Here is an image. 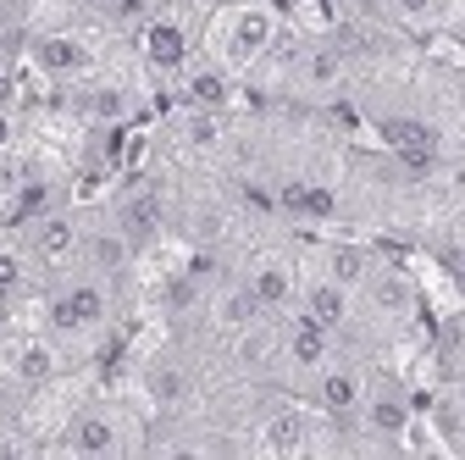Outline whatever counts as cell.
<instances>
[{"instance_id": "6da1fadb", "label": "cell", "mask_w": 465, "mask_h": 460, "mask_svg": "<svg viewBox=\"0 0 465 460\" xmlns=\"http://www.w3.org/2000/svg\"><path fill=\"white\" fill-rule=\"evenodd\" d=\"M272 45H277V12L266 0H239L211 23V55L227 73H250L255 62L272 55Z\"/></svg>"}, {"instance_id": "7a4b0ae2", "label": "cell", "mask_w": 465, "mask_h": 460, "mask_svg": "<svg viewBox=\"0 0 465 460\" xmlns=\"http://www.w3.org/2000/svg\"><path fill=\"white\" fill-rule=\"evenodd\" d=\"M62 449L84 455V460H100V455H123L128 449V427H123V411H105V405H89L67 422L62 433Z\"/></svg>"}, {"instance_id": "3957f363", "label": "cell", "mask_w": 465, "mask_h": 460, "mask_svg": "<svg viewBox=\"0 0 465 460\" xmlns=\"http://www.w3.org/2000/svg\"><path fill=\"white\" fill-rule=\"evenodd\" d=\"M139 50H144V62L155 73H183L189 67V50H194V34L183 17H172V12H150L139 23Z\"/></svg>"}, {"instance_id": "277c9868", "label": "cell", "mask_w": 465, "mask_h": 460, "mask_svg": "<svg viewBox=\"0 0 465 460\" xmlns=\"http://www.w3.org/2000/svg\"><path fill=\"white\" fill-rule=\"evenodd\" d=\"M105 316H111V300H105L100 277L67 283V289L50 300V327L55 333H94V327H105Z\"/></svg>"}, {"instance_id": "5b68a950", "label": "cell", "mask_w": 465, "mask_h": 460, "mask_svg": "<svg viewBox=\"0 0 465 460\" xmlns=\"http://www.w3.org/2000/svg\"><path fill=\"white\" fill-rule=\"evenodd\" d=\"M277 350H282V361L294 372H322L332 361V327H322L311 311H300L294 322L277 333Z\"/></svg>"}, {"instance_id": "8992f818", "label": "cell", "mask_w": 465, "mask_h": 460, "mask_svg": "<svg viewBox=\"0 0 465 460\" xmlns=\"http://www.w3.org/2000/svg\"><path fill=\"white\" fill-rule=\"evenodd\" d=\"M377 134H382V145H388L404 166H411V172H427V166L438 161V128H427L421 117H382Z\"/></svg>"}, {"instance_id": "52a82bcc", "label": "cell", "mask_w": 465, "mask_h": 460, "mask_svg": "<svg viewBox=\"0 0 465 460\" xmlns=\"http://www.w3.org/2000/svg\"><path fill=\"white\" fill-rule=\"evenodd\" d=\"M244 283H250V295L266 311H288V305H294V295H300V272H294V261H288V255H255L250 272H244Z\"/></svg>"}, {"instance_id": "ba28073f", "label": "cell", "mask_w": 465, "mask_h": 460, "mask_svg": "<svg viewBox=\"0 0 465 460\" xmlns=\"http://www.w3.org/2000/svg\"><path fill=\"white\" fill-rule=\"evenodd\" d=\"M361 399H366V372L349 366V361H327L316 372V405L327 416H361Z\"/></svg>"}, {"instance_id": "9c48e42d", "label": "cell", "mask_w": 465, "mask_h": 460, "mask_svg": "<svg viewBox=\"0 0 465 460\" xmlns=\"http://www.w3.org/2000/svg\"><path fill=\"white\" fill-rule=\"evenodd\" d=\"M34 67L45 78H84L94 67V50L78 34H39L34 39Z\"/></svg>"}, {"instance_id": "30bf717a", "label": "cell", "mask_w": 465, "mask_h": 460, "mask_svg": "<svg viewBox=\"0 0 465 460\" xmlns=\"http://www.w3.org/2000/svg\"><path fill=\"white\" fill-rule=\"evenodd\" d=\"M28 250L39 261H50V266H62V261H73L84 250V234H78V222L67 211H45V216L28 222Z\"/></svg>"}, {"instance_id": "8fae6325", "label": "cell", "mask_w": 465, "mask_h": 460, "mask_svg": "<svg viewBox=\"0 0 465 460\" xmlns=\"http://www.w3.org/2000/svg\"><path fill=\"white\" fill-rule=\"evenodd\" d=\"M361 416H366V427L377 433V438H393L399 444V433L411 427V399H404V388L399 383H377V388H366V399H361Z\"/></svg>"}, {"instance_id": "7c38bea8", "label": "cell", "mask_w": 465, "mask_h": 460, "mask_svg": "<svg viewBox=\"0 0 465 460\" xmlns=\"http://www.w3.org/2000/svg\"><path fill=\"white\" fill-rule=\"evenodd\" d=\"M6 372H12V383H23V388H45L55 372H62V355H55L50 338H17L12 350H6Z\"/></svg>"}, {"instance_id": "4fadbf2b", "label": "cell", "mask_w": 465, "mask_h": 460, "mask_svg": "<svg viewBox=\"0 0 465 460\" xmlns=\"http://www.w3.org/2000/svg\"><path fill=\"white\" fill-rule=\"evenodd\" d=\"M255 449H261V455H300V449H311V416H305L300 405L272 411V416L261 422V433H255Z\"/></svg>"}, {"instance_id": "5bb4252c", "label": "cell", "mask_w": 465, "mask_h": 460, "mask_svg": "<svg viewBox=\"0 0 465 460\" xmlns=\"http://www.w3.org/2000/svg\"><path fill=\"white\" fill-rule=\"evenodd\" d=\"M366 289V300L382 311V316H411L416 311V283L404 277L399 266H371V277L361 283Z\"/></svg>"}, {"instance_id": "9a60e30c", "label": "cell", "mask_w": 465, "mask_h": 460, "mask_svg": "<svg viewBox=\"0 0 465 460\" xmlns=\"http://www.w3.org/2000/svg\"><path fill=\"white\" fill-rule=\"evenodd\" d=\"M277 205L288 216H300V222H332L338 216V195L327 184H305V178H288L277 189Z\"/></svg>"}, {"instance_id": "2e32d148", "label": "cell", "mask_w": 465, "mask_h": 460, "mask_svg": "<svg viewBox=\"0 0 465 460\" xmlns=\"http://www.w3.org/2000/svg\"><path fill=\"white\" fill-rule=\"evenodd\" d=\"M183 100L194 111H227L232 105V73L205 62V67H183Z\"/></svg>"}, {"instance_id": "e0dca14e", "label": "cell", "mask_w": 465, "mask_h": 460, "mask_svg": "<svg viewBox=\"0 0 465 460\" xmlns=\"http://www.w3.org/2000/svg\"><path fill=\"white\" fill-rule=\"evenodd\" d=\"M349 295H355V289H343L338 277H327V272H322V277H311V283H305V311H311L322 327H332V333H338V327L349 322Z\"/></svg>"}, {"instance_id": "ac0fdd59", "label": "cell", "mask_w": 465, "mask_h": 460, "mask_svg": "<svg viewBox=\"0 0 465 460\" xmlns=\"http://www.w3.org/2000/svg\"><path fill=\"white\" fill-rule=\"evenodd\" d=\"M116 227H123L134 245L155 239V234H161V195H150V189L123 195V205H116Z\"/></svg>"}, {"instance_id": "d6986e66", "label": "cell", "mask_w": 465, "mask_h": 460, "mask_svg": "<svg viewBox=\"0 0 465 460\" xmlns=\"http://www.w3.org/2000/svg\"><path fill=\"white\" fill-rule=\"evenodd\" d=\"M266 316V305L250 295V283H227V289L216 295V305H211V322L222 327V333H239V327H250V322H261Z\"/></svg>"}, {"instance_id": "ffe728a7", "label": "cell", "mask_w": 465, "mask_h": 460, "mask_svg": "<svg viewBox=\"0 0 465 460\" xmlns=\"http://www.w3.org/2000/svg\"><path fill=\"white\" fill-rule=\"evenodd\" d=\"M84 255L94 261V272H123L134 261V239L123 227H100V234H84Z\"/></svg>"}, {"instance_id": "44dd1931", "label": "cell", "mask_w": 465, "mask_h": 460, "mask_svg": "<svg viewBox=\"0 0 465 460\" xmlns=\"http://www.w3.org/2000/svg\"><path fill=\"white\" fill-rule=\"evenodd\" d=\"M371 266H377V255L366 245H332L327 250V277H338L343 289H361V283L371 277Z\"/></svg>"}, {"instance_id": "7402d4cb", "label": "cell", "mask_w": 465, "mask_h": 460, "mask_svg": "<svg viewBox=\"0 0 465 460\" xmlns=\"http://www.w3.org/2000/svg\"><path fill=\"white\" fill-rule=\"evenodd\" d=\"M150 394H155V405H183L189 399V372L178 361H155L150 366Z\"/></svg>"}, {"instance_id": "603a6c76", "label": "cell", "mask_w": 465, "mask_h": 460, "mask_svg": "<svg viewBox=\"0 0 465 460\" xmlns=\"http://www.w3.org/2000/svg\"><path fill=\"white\" fill-rule=\"evenodd\" d=\"M23 283H28V261H23V250L0 245V300H12Z\"/></svg>"}, {"instance_id": "cb8c5ba5", "label": "cell", "mask_w": 465, "mask_h": 460, "mask_svg": "<svg viewBox=\"0 0 465 460\" xmlns=\"http://www.w3.org/2000/svg\"><path fill=\"white\" fill-rule=\"evenodd\" d=\"M393 6V17L399 23H411V28H432L438 23V12H443V0H388Z\"/></svg>"}, {"instance_id": "d4e9b609", "label": "cell", "mask_w": 465, "mask_h": 460, "mask_svg": "<svg viewBox=\"0 0 465 460\" xmlns=\"http://www.w3.org/2000/svg\"><path fill=\"white\" fill-rule=\"evenodd\" d=\"M84 105H89V117H100V123H123L128 117V95L123 89H94Z\"/></svg>"}, {"instance_id": "484cf974", "label": "cell", "mask_w": 465, "mask_h": 460, "mask_svg": "<svg viewBox=\"0 0 465 460\" xmlns=\"http://www.w3.org/2000/svg\"><path fill=\"white\" fill-rule=\"evenodd\" d=\"M216 139H222V111H194V105H189V145L205 150V145H216Z\"/></svg>"}, {"instance_id": "4316f807", "label": "cell", "mask_w": 465, "mask_h": 460, "mask_svg": "<svg viewBox=\"0 0 465 460\" xmlns=\"http://www.w3.org/2000/svg\"><path fill=\"white\" fill-rule=\"evenodd\" d=\"M305 78H311L316 89L338 84V78H343V55H338V50H316V55H311V67H305Z\"/></svg>"}, {"instance_id": "83f0119b", "label": "cell", "mask_w": 465, "mask_h": 460, "mask_svg": "<svg viewBox=\"0 0 465 460\" xmlns=\"http://www.w3.org/2000/svg\"><path fill=\"white\" fill-rule=\"evenodd\" d=\"M45 211H50V184H23L12 216H17V222H34V216H45Z\"/></svg>"}, {"instance_id": "f1b7e54d", "label": "cell", "mask_w": 465, "mask_h": 460, "mask_svg": "<svg viewBox=\"0 0 465 460\" xmlns=\"http://www.w3.org/2000/svg\"><path fill=\"white\" fill-rule=\"evenodd\" d=\"M150 6H155V0H111V17L116 23H144Z\"/></svg>"}, {"instance_id": "f546056e", "label": "cell", "mask_w": 465, "mask_h": 460, "mask_svg": "<svg viewBox=\"0 0 465 460\" xmlns=\"http://www.w3.org/2000/svg\"><path fill=\"white\" fill-rule=\"evenodd\" d=\"M17 95H23L17 73H12V67H0V111H12V105H17Z\"/></svg>"}, {"instance_id": "4dcf8cb0", "label": "cell", "mask_w": 465, "mask_h": 460, "mask_svg": "<svg viewBox=\"0 0 465 460\" xmlns=\"http://www.w3.org/2000/svg\"><path fill=\"white\" fill-rule=\"evenodd\" d=\"M12 145V111H0V150Z\"/></svg>"}]
</instances>
